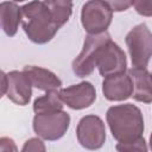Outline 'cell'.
I'll use <instances>...</instances> for the list:
<instances>
[{
  "label": "cell",
  "mask_w": 152,
  "mask_h": 152,
  "mask_svg": "<svg viewBox=\"0 0 152 152\" xmlns=\"http://www.w3.org/2000/svg\"><path fill=\"white\" fill-rule=\"evenodd\" d=\"M23 72L30 80L31 86L39 90H44L46 93L56 91L62 87V81L56 76V74L48 69L36 65H26L24 66Z\"/></svg>",
  "instance_id": "obj_12"
},
{
  "label": "cell",
  "mask_w": 152,
  "mask_h": 152,
  "mask_svg": "<svg viewBox=\"0 0 152 152\" xmlns=\"http://www.w3.org/2000/svg\"><path fill=\"white\" fill-rule=\"evenodd\" d=\"M103 96L109 101H125L133 94V82L128 74L121 72L104 77L102 82Z\"/></svg>",
  "instance_id": "obj_10"
},
{
  "label": "cell",
  "mask_w": 152,
  "mask_h": 152,
  "mask_svg": "<svg viewBox=\"0 0 152 152\" xmlns=\"http://www.w3.org/2000/svg\"><path fill=\"white\" fill-rule=\"evenodd\" d=\"M118 152H147V144L146 140L140 137L129 142H118L116 144Z\"/></svg>",
  "instance_id": "obj_16"
},
{
  "label": "cell",
  "mask_w": 152,
  "mask_h": 152,
  "mask_svg": "<svg viewBox=\"0 0 152 152\" xmlns=\"http://www.w3.org/2000/svg\"><path fill=\"white\" fill-rule=\"evenodd\" d=\"M63 110V102L58 91H48L45 95L39 96L33 102V112L36 114L53 113Z\"/></svg>",
  "instance_id": "obj_15"
},
{
  "label": "cell",
  "mask_w": 152,
  "mask_h": 152,
  "mask_svg": "<svg viewBox=\"0 0 152 152\" xmlns=\"http://www.w3.org/2000/svg\"><path fill=\"white\" fill-rule=\"evenodd\" d=\"M132 68L146 69L152 52V34L146 24L134 26L126 36Z\"/></svg>",
  "instance_id": "obj_4"
},
{
  "label": "cell",
  "mask_w": 152,
  "mask_h": 152,
  "mask_svg": "<svg viewBox=\"0 0 152 152\" xmlns=\"http://www.w3.org/2000/svg\"><path fill=\"white\" fill-rule=\"evenodd\" d=\"M133 82V99L139 102L151 103L152 90H151V74L147 69L131 68L127 72Z\"/></svg>",
  "instance_id": "obj_13"
},
{
  "label": "cell",
  "mask_w": 152,
  "mask_h": 152,
  "mask_svg": "<svg viewBox=\"0 0 152 152\" xmlns=\"http://www.w3.org/2000/svg\"><path fill=\"white\" fill-rule=\"evenodd\" d=\"M110 40V36L107 31L99 34H88L84 39L82 51L72 62V71L75 75L78 77L89 76L96 68L101 50Z\"/></svg>",
  "instance_id": "obj_3"
},
{
  "label": "cell",
  "mask_w": 152,
  "mask_h": 152,
  "mask_svg": "<svg viewBox=\"0 0 152 152\" xmlns=\"http://www.w3.org/2000/svg\"><path fill=\"white\" fill-rule=\"evenodd\" d=\"M7 93V74L0 70V99Z\"/></svg>",
  "instance_id": "obj_21"
},
{
  "label": "cell",
  "mask_w": 152,
  "mask_h": 152,
  "mask_svg": "<svg viewBox=\"0 0 152 152\" xmlns=\"http://www.w3.org/2000/svg\"><path fill=\"white\" fill-rule=\"evenodd\" d=\"M106 119L112 135L118 142H129L142 137L144 118L140 109L133 103L109 107Z\"/></svg>",
  "instance_id": "obj_2"
},
{
  "label": "cell",
  "mask_w": 152,
  "mask_h": 152,
  "mask_svg": "<svg viewBox=\"0 0 152 152\" xmlns=\"http://www.w3.org/2000/svg\"><path fill=\"white\" fill-rule=\"evenodd\" d=\"M132 6L137 8V12L142 15H151L152 13V2L151 1H132Z\"/></svg>",
  "instance_id": "obj_18"
},
{
  "label": "cell",
  "mask_w": 152,
  "mask_h": 152,
  "mask_svg": "<svg viewBox=\"0 0 152 152\" xmlns=\"http://www.w3.org/2000/svg\"><path fill=\"white\" fill-rule=\"evenodd\" d=\"M21 152H46V148L39 138H31L25 141Z\"/></svg>",
  "instance_id": "obj_17"
},
{
  "label": "cell",
  "mask_w": 152,
  "mask_h": 152,
  "mask_svg": "<svg viewBox=\"0 0 152 152\" xmlns=\"http://www.w3.org/2000/svg\"><path fill=\"white\" fill-rule=\"evenodd\" d=\"M109 8L112 12H120L127 10L129 6H132V1H107Z\"/></svg>",
  "instance_id": "obj_20"
},
{
  "label": "cell",
  "mask_w": 152,
  "mask_h": 152,
  "mask_svg": "<svg viewBox=\"0 0 152 152\" xmlns=\"http://www.w3.org/2000/svg\"><path fill=\"white\" fill-rule=\"evenodd\" d=\"M76 137L81 146L87 150H99L106 141V127L97 115L83 116L76 128Z\"/></svg>",
  "instance_id": "obj_7"
},
{
  "label": "cell",
  "mask_w": 152,
  "mask_h": 152,
  "mask_svg": "<svg viewBox=\"0 0 152 152\" xmlns=\"http://www.w3.org/2000/svg\"><path fill=\"white\" fill-rule=\"evenodd\" d=\"M69 125L70 116L64 110L36 114L33 118L34 133L39 138L49 141L61 139L66 133Z\"/></svg>",
  "instance_id": "obj_5"
},
{
  "label": "cell",
  "mask_w": 152,
  "mask_h": 152,
  "mask_svg": "<svg viewBox=\"0 0 152 152\" xmlns=\"http://www.w3.org/2000/svg\"><path fill=\"white\" fill-rule=\"evenodd\" d=\"M96 68L103 77L126 72L127 59L124 50L116 43L112 40L108 42L99 55Z\"/></svg>",
  "instance_id": "obj_8"
},
{
  "label": "cell",
  "mask_w": 152,
  "mask_h": 152,
  "mask_svg": "<svg viewBox=\"0 0 152 152\" xmlns=\"http://www.w3.org/2000/svg\"><path fill=\"white\" fill-rule=\"evenodd\" d=\"M58 94L63 103L76 110L90 107L96 100V90L94 86L87 81L68 88H62Z\"/></svg>",
  "instance_id": "obj_9"
},
{
  "label": "cell",
  "mask_w": 152,
  "mask_h": 152,
  "mask_svg": "<svg viewBox=\"0 0 152 152\" xmlns=\"http://www.w3.org/2000/svg\"><path fill=\"white\" fill-rule=\"evenodd\" d=\"M0 152H18L14 140L8 137L0 138Z\"/></svg>",
  "instance_id": "obj_19"
},
{
  "label": "cell",
  "mask_w": 152,
  "mask_h": 152,
  "mask_svg": "<svg viewBox=\"0 0 152 152\" xmlns=\"http://www.w3.org/2000/svg\"><path fill=\"white\" fill-rule=\"evenodd\" d=\"M113 12L107 1L93 0L83 5L81 12V23L88 34H99L106 32L112 23Z\"/></svg>",
  "instance_id": "obj_6"
},
{
  "label": "cell",
  "mask_w": 152,
  "mask_h": 152,
  "mask_svg": "<svg viewBox=\"0 0 152 152\" xmlns=\"http://www.w3.org/2000/svg\"><path fill=\"white\" fill-rule=\"evenodd\" d=\"M21 10L23 28L36 44L50 42L57 31L69 20L72 12L70 1H31Z\"/></svg>",
  "instance_id": "obj_1"
},
{
  "label": "cell",
  "mask_w": 152,
  "mask_h": 152,
  "mask_svg": "<svg viewBox=\"0 0 152 152\" xmlns=\"http://www.w3.org/2000/svg\"><path fill=\"white\" fill-rule=\"evenodd\" d=\"M21 23V10L15 2L0 4V28L8 37H13Z\"/></svg>",
  "instance_id": "obj_14"
},
{
  "label": "cell",
  "mask_w": 152,
  "mask_h": 152,
  "mask_svg": "<svg viewBox=\"0 0 152 152\" xmlns=\"http://www.w3.org/2000/svg\"><path fill=\"white\" fill-rule=\"evenodd\" d=\"M7 97L19 106H26L32 95L30 80L23 71L13 70L7 74Z\"/></svg>",
  "instance_id": "obj_11"
}]
</instances>
